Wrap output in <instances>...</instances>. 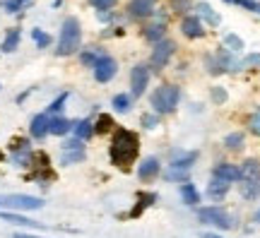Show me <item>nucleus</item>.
Listing matches in <instances>:
<instances>
[{
    "mask_svg": "<svg viewBox=\"0 0 260 238\" xmlns=\"http://www.w3.org/2000/svg\"><path fill=\"white\" fill-rule=\"evenodd\" d=\"M140 152V140L135 132L130 130H116V135L111 140V161L116 166H128L135 161V156Z\"/></svg>",
    "mask_w": 260,
    "mask_h": 238,
    "instance_id": "1",
    "label": "nucleus"
},
{
    "mask_svg": "<svg viewBox=\"0 0 260 238\" xmlns=\"http://www.w3.org/2000/svg\"><path fill=\"white\" fill-rule=\"evenodd\" d=\"M82 44V27L77 17H68L63 22V29H60V39H58V48L56 55H73Z\"/></svg>",
    "mask_w": 260,
    "mask_h": 238,
    "instance_id": "2",
    "label": "nucleus"
},
{
    "mask_svg": "<svg viewBox=\"0 0 260 238\" xmlns=\"http://www.w3.org/2000/svg\"><path fill=\"white\" fill-rule=\"evenodd\" d=\"M178 99H181V89L176 84H164L159 87L157 92L152 94V109L157 113H171V111L178 106Z\"/></svg>",
    "mask_w": 260,
    "mask_h": 238,
    "instance_id": "3",
    "label": "nucleus"
},
{
    "mask_svg": "<svg viewBox=\"0 0 260 238\" xmlns=\"http://www.w3.org/2000/svg\"><path fill=\"white\" fill-rule=\"evenodd\" d=\"M41 207L44 200L34 195H19V192L0 195V210H41Z\"/></svg>",
    "mask_w": 260,
    "mask_h": 238,
    "instance_id": "4",
    "label": "nucleus"
},
{
    "mask_svg": "<svg viewBox=\"0 0 260 238\" xmlns=\"http://www.w3.org/2000/svg\"><path fill=\"white\" fill-rule=\"evenodd\" d=\"M198 217H200V221L212 224V226H217V229H232L234 226L232 214L224 212L222 207H203V210L198 212Z\"/></svg>",
    "mask_w": 260,
    "mask_h": 238,
    "instance_id": "5",
    "label": "nucleus"
},
{
    "mask_svg": "<svg viewBox=\"0 0 260 238\" xmlns=\"http://www.w3.org/2000/svg\"><path fill=\"white\" fill-rule=\"evenodd\" d=\"M147 82H149V67L145 63L135 65L133 73H130V89H133V96H142L145 89H147Z\"/></svg>",
    "mask_w": 260,
    "mask_h": 238,
    "instance_id": "6",
    "label": "nucleus"
},
{
    "mask_svg": "<svg viewBox=\"0 0 260 238\" xmlns=\"http://www.w3.org/2000/svg\"><path fill=\"white\" fill-rule=\"evenodd\" d=\"M84 159V145L82 140H68L63 142V154H60V164L70 166V164H77V161H82Z\"/></svg>",
    "mask_w": 260,
    "mask_h": 238,
    "instance_id": "7",
    "label": "nucleus"
},
{
    "mask_svg": "<svg viewBox=\"0 0 260 238\" xmlns=\"http://www.w3.org/2000/svg\"><path fill=\"white\" fill-rule=\"evenodd\" d=\"M176 51V44L171 39H161L157 46L152 48V65L154 67H164V65L171 60V55Z\"/></svg>",
    "mask_w": 260,
    "mask_h": 238,
    "instance_id": "8",
    "label": "nucleus"
},
{
    "mask_svg": "<svg viewBox=\"0 0 260 238\" xmlns=\"http://www.w3.org/2000/svg\"><path fill=\"white\" fill-rule=\"evenodd\" d=\"M116 73H118V63L113 60L111 55H104L99 63L94 65V77H96V82H111L113 77H116Z\"/></svg>",
    "mask_w": 260,
    "mask_h": 238,
    "instance_id": "9",
    "label": "nucleus"
},
{
    "mask_svg": "<svg viewBox=\"0 0 260 238\" xmlns=\"http://www.w3.org/2000/svg\"><path fill=\"white\" fill-rule=\"evenodd\" d=\"M48 128H51V116H48V113H39V116H34V118H31V125H29L31 138H37V140L46 138Z\"/></svg>",
    "mask_w": 260,
    "mask_h": 238,
    "instance_id": "10",
    "label": "nucleus"
},
{
    "mask_svg": "<svg viewBox=\"0 0 260 238\" xmlns=\"http://www.w3.org/2000/svg\"><path fill=\"white\" fill-rule=\"evenodd\" d=\"M181 31H183L188 39L205 37V27H203V22H200L198 17H183V22H181Z\"/></svg>",
    "mask_w": 260,
    "mask_h": 238,
    "instance_id": "11",
    "label": "nucleus"
},
{
    "mask_svg": "<svg viewBox=\"0 0 260 238\" xmlns=\"http://www.w3.org/2000/svg\"><path fill=\"white\" fill-rule=\"evenodd\" d=\"M128 12L133 17H149V15H154V3L152 0H130Z\"/></svg>",
    "mask_w": 260,
    "mask_h": 238,
    "instance_id": "12",
    "label": "nucleus"
},
{
    "mask_svg": "<svg viewBox=\"0 0 260 238\" xmlns=\"http://www.w3.org/2000/svg\"><path fill=\"white\" fill-rule=\"evenodd\" d=\"M212 178H219V181H226V183H234V181H239L241 174H239V168L232 164H217L214 166V174Z\"/></svg>",
    "mask_w": 260,
    "mask_h": 238,
    "instance_id": "13",
    "label": "nucleus"
},
{
    "mask_svg": "<svg viewBox=\"0 0 260 238\" xmlns=\"http://www.w3.org/2000/svg\"><path fill=\"white\" fill-rule=\"evenodd\" d=\"M157 174H159V159H154V156H147L138 168L140 181H149V178H154Z\"/></svg>",
    "mask_w": 260,
    "mask_h": 238,
    "instance_id": "14",
    "label": "nucleus"
},
{
    "mask_svg": "<svg viewBox=\"0 0 260 238\" xmlns=\"http://www.w3.org/2000/svg\"><path fill=\"white\" fill-rule=\"evenodd\" d=\"M239 174H241L243 181H258L260 178V161L258 159H248V161H243V166L239 168Z\"/></svg>",
    "mask_w": 260,
    "mask_h": 238,
    "instance_id": "15",
    "label": "nucleus"
},
{
    "mask_svg": "<svg viewBox=\"0 0 260 238\" xmlns=\"http://www.w3.org/2000/svg\"><path fill=\"white\" fill-rule=\"evenodd\" d=\"M229 185L226 181H219V178H212L210 181V185H207V195L212 197V200H224V195L229 192Z\"/></svg>",
    "mask_w": 260,
    "mask_h": 238,
    "instance_id": "16",
    "label": "nucleus"
},
{
    "mask_svg": "<svg viewBox=\"0 0 260 238\" xmlns=\"http://www.w3.org/2000/svg\"><path fill=\"white\" fill-rule=\"evenodd\" d=\"M164 34H167V24H164V19H159V22H154V24H149V27L145 29V39L152 41V44H159V41L164 39Z\"/></svg>",
    "mask_w": 260,
    "mask_h": 238,
    "instance_id": "17",
    "label": "nucleus"
},
{
    "mask_svg": "<svg viewBox=\"0 0 260 238\" xmlns=\"http://www.w3.org/2000/svg\"><path fill=\"white\" fill-rule=\"evenodd\" d=\"M188 174H190V168H188V166L169 164V166H167V174H164V178H167V181H183V183H186Z\"/></svg>",
    "mask_w": 260,
    "mask_h": 238,
    "instance_id": "18",
    "label": "nucleus"
},
{
    "mask_svg": "<svg viewBox=\"0 0 260 238\" xmlns=\"http://www.w3.org/2000/svg\"><path fill=\"white\" fill-rule=\"evenodd\" d=\"M0 219L8 221V224H17V226H34V229H41L39 221H31V219H24L19 214H12V212H0Z\"/></svg>",
    "mask_w": 260,
    "mask_h": 238,
    "instance_id": "19",
    "label": "nucleus"
},
{
    "mask_svg": "<svg viewBox=\"0 0 260 238\" xmlns=\"http://www.w3.org/2000/svg\"><path fill=\"white\" fill-rule=\"evenodd\" d=\"M181 197H183L186 205H198L200 202V192H198V188L193 183H183L181 185Z\"/></svg>",
    "mask_w": 260,
    "mask_h": 238,
    "instance_id": "20",
    "label": "nucleus"
},
{
    "mask_svg": "<svg viewBox=\"0 0 260 238\" xmlns=\"http://www.w3.org/2000/svg\"><path fill=\"white\" fill-rule=\"evenodd\" d=\"M198 12H200V17H205V22H207L210 27H217V24H219V15L212 10V5L200 3V5H198Z\"/></svg>",
    "mask_w": 260,
    "mask_h": 238,
    "instance_id": "21",
    "label": "nucleus"
},
{
    "mask_svg": "<svg viewBox=\"0 0 260 238\" xmlns=\"http://www.w3.org/2000/svg\"><path fill=\"white\" fill-rule=\"evenodd\" d=\"M241 195L246 200H255L260 197V178L258 181H243L241 183Z\"/></svg>",
    "mask_w": 260,
    "mask_h": 238,
    "instance_id": "22",
    "label": "nucleus"
},
{
    "mask_svg": "<svg viewBox=\"0 0 260 238\" xmlns=\"http://www.w3.org/2000/svg\"><path fill=\"white\" fill-rule=\"evenodd\" d=\"M19 37H22V34H19V29H10L8 37L3 39V46L0 48H3L5 53H12V51L19 46Z\"/></svg>",
    "mask_w": 260,
    "mask_h": 238,
    "instance_id": "23",
    "label": "nucleus"
},
{
    "mask_svg": "<svg viewBox=\"0 0 260 238\" xmlns=\"http://www.w3.org/2000/svg\"><path fill=\"white\" fill-rule=\"evenodd\" d=\"M70 128H73V123L68 118H51V128H48V132H53V135H65V132H70Z\"/></svg>",
    "mask_w": 260,
    "mask_h": 238,
    "instance_id": "24",
    "label": "nucleus"
},
{
    "mask_svg": "<svg viewBox=\"0 0 260 238\" xmlns=\"http://www.w3.org/2000/svg\"><path fill=\"white\" fill-rule=\"evenodd\" d=\"M130 106H133V94H116L113 96V109L118 111V113L130 111Z\"/></svg>",
    "mask_w": 260,
    "mask_h": 238,
    "instance_id": "25",
    "label": "nucleus"
},
{
    "mask_svg": "<svg viewBox=\"0 0 260 238\" xmlns=\"http://www.w3.org/2000/svg\"><path fill=\"white\" fill-rule=\"evenodd\" d=\"M73 128H75V132H77V140H89L94 132L92 120H80V123H75Z\"/></svg>",
    "mask_w": 260,
    "mask_h": 238,
    "instance_id": "26",
    "label": "nucleus"
},
{
    "mask_svg": "<svg viewBox=\"0 0 260 238\" xmlns=\"http://www.w3.org/2000/svg\"><path fill=\"white\" fill-rule=\"evenodd\" d=\"M102 58H104V53L99 51V48H87V51L82 53V63L89 65V67H94V65L99 63Z\"/></svg>",
    "mask_w": 260,
    "mask_h": 238,
    "instance_id": "27",
    "label": "nucleus"
},
{
    "mask_svg": "<svg viewBox=\"0 0 260 238\" xmlns=\"http://www.w3.org/2000/svg\"><path fill=\"white\" fill-rule=\"evenodd\" d=\"M224 48H229V51H241L243 41L236 37V34H224Z\"/></svg>",
    "mask_w": 260,
    "mask_h": 238,
    "instance_id": "28",
    "label": "nucleus"
},
{
    "mask_svg": "<svg viewBox=\"0 0 260 238\" xmlns=\"http://www.w3.org/2000/svg\"><path fill=\"white\" fill-rule=\"evenodd\" d=\"M31 39L37 41L39 48H46L48 44H51V37H48L46 31H41V29H31Z\"/></svg>",
    "mask_w": 260,
    "mask_h": 238,
    "instance_id": "29",
    "label": "nucleus"
},
{
    "mask_svg": "<svg viewBox=\"0 0 260 238\" xmlns=\"http://www.w3.org/2000/svg\"><path fill=\"white\" fill-rule=\"evenodd\" d=\"M224 145L229 147V149H239L243 145V132H232V135H226L224 138Z\"/></svg>",
    "mask_w": 260,
    "mask_h": 238,
    "instance_id": "30",
    "label": "nucleus"
},
{
    "mask_svg": "<svg viewBox=\"0 0 260 238\" xmlns=\"http://www.w3.org/2000/svg\"><path fill=\"white\" fill-rule=\"evenodd\" d=\"M241 67H260V53H251L241 60Z\"/></svg>",
    "mask_w": 260,
    "mask_h": 238,
    "instance_id": "31",
    "label": "nucleus"
},
{
    "mask_svg": "<svg viewBox=\"0 0 260 238\" xmlns=\"http://www.w3.org/2000/svg\"><path fill=\"white\" fill-rule=\"evenodd\" d=\"M89 3H92L99 12H106V10H111L113 5H116V0H89Z\"/></svg>",
    "mask_w": 260,
    "mask_h": 238,
    "instance_id": "32",
    "label": "nucleus"
},
{
    "mask_svg": "<svg viewBox=\"0 0 260 238\" xmlns=\"http://www.w3.org/2000/svg\"><path fill=\"white\" fill-rule=\"evenodd\" d=\"M111 125H113L111 116H102V118H99V123H96V132H106Z\"/></svg>",
    "mask_w": 260,
    "mask_h": 238,
    "instance_id": "33",
    "label": "nucleus"
},
{
    "mask_svg": "<svg viewBox=\"0 0 260 238\" xmlns=\"http://www.w3.org/2000/svg\"><path fill=\"white\" fill-rule=\"evenodd\" d=\"M24 3H29V0H5V12H17Z\"/></svg>",
    "mask_w": 260,
    "mask_h": 238,
    "instance_id": "34",
    "label": "nucleus"
},
{
    "mask_svg": "<svg viewBox=\"0 0 260 238\" xmlns=\"http://www.w3.org/2000/svg\"><path fill=\"white\" fill-rule=\"evenodd\" d=\"M65 101H68V94H60V96H58L56 101H53V104H51V109H48V113H58V111L63 109V104Z\"/></svg>",
    "mask_w": 260,
    "mask_h": 238,
    "instance_id": "35",
    "label": "nucleus"
},
{
    "mask_svg": "<svg viewBox=\"0 0 260 238\" xmlns=\"http://www.w3.org/2000/svg\"><path fill=\"white\" fill-rule=\"evenodd\" d=\"M234 3H239V5H241V8H246V10L260 12V3H255V0H234Z\"/></svg>",
    "mask_w": 260,
    "mask_h": 238,
    "instance_id": "36",
    "label": "nucleus"
},
{
    "mask_svg": "<svg viewBox=\"0 0 260 238\" xmlns=\"http://www.w3.org/2000/svg\"><path fill=\"white\" fill-rule=\"evenodd\" d=\"M171 8L176 10V12H186L190 8V0H171Z\"/></svg>",
    "mask_w": 260,
    "mask_h": 238,
    "instance_id": "37",
    "label": "nucleus"
},
{
    "mask_svg": "<svg viewBox=\"0 0 260 238\" xmlns=\"http://www.w3.org/2000/svg\"><path fill=\"white\" fill-rule=\"evenodd\" d=\"M251 130L255 132V135H260V109L251 116Z\"/></svg>",
    "mask_w": 260,
    "mask_h": 238,
    "instance_id": "38",
    "label": "nucleus"
},
{
    "mask_svg": "<svg viewBox=\"0 0 260 238\" xmlns=\"http://www.w3.org/2000/svg\"><path fill=\"white\" fill-rule=\"evenodd\" d=\"M212 99L214 101H226V92H224V89H219V87H214V89H212Z\"/></svg>",
    "mask_w": 260,
    "mask_h": 238,
    "instance_id": "39",
    "label": "nucleus"
},
{
    "mask_svg": "<svg viewBox=\"0 0 260 238\" xmlns=\"http://www.w3.org/2000/svg\"><path fill=\"white\" fill-rule=\"evenodd\" d=\"M142 125L145 128H154L157 125V116H142Z\"/></svg>",
    "mask_w": 260,
    "mask_h": 238,
    "instance_id": "40",
    "label": "nucleus"
},
{
    "mask_svg": "<svg viewBox=\"0 0 260 238\" xmlns=\"http://www.w3.org/2000/svg\"><path fill=\"white\" fill-rule=\"evenodd\" d=\"M15 238H39V236H29V233H17Z\"/></svg>",
    "mask_w": 260,
    "mask_h": 238,
    "instance_id": "41",
    "label": "nucleus"
},
{
    "mask_svg": "<svg viewBox=\"0 0 260 238\" xmlns=\"http://www.w3.org/2000/svg\"><path fill=\"white\" fill-rule=\"evenodd\" d=\"M253 221H255V224H260V210L255 212V214H253Z\"/></svg>",
    "mask_w": 260,
    "mask_h": 238,
    "instance_id": "42",
    "label": "nucleus"
},
{
    "mask_svg": "<svg viewBox=\"0 0 260 238\" xmlns=\"http://www.w3.org/2000/svg\"><path fill=\"white\" fill-rule=\"evenodd\" d=\"M203 238H222V236H217V233H205Z\"/></svg>",
    "mask_w": 260,
    "mask_h": 238,
    "instance_id": "43",
    "label": "nucleus"
},
{
    "mask_svg": "<svg viewBox=\"0 0 260 238\" xmlns=\"http://www.w3.org/2000/svg\"><path fill=\"white\" fill-rule=\"evenodd\" d=\"M224 3H234V0H224Z\"/></svg>",
    "mask_w": 260,
    "mask_h": 238,
    "instance_id": "44",
    "label": "nucleus"
}]
</instances>
